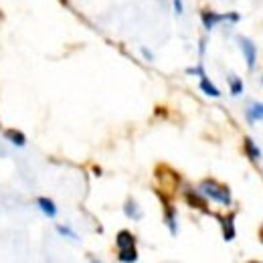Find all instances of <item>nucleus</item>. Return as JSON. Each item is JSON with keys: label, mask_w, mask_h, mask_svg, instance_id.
Returning <instances> with one entry per match:
<instances>
[{"label": "nucleus", "mask_w": 263, "mask_h": 263, "mask_svg": "<svg viewBox=\"0 0 263 263\" xmlns=\"http://www.w3.org/2000/svg\"><path fill=\"white\" fill-rule=\"evenodd\" d=\"M199 190H201L207 199H211V201H215V203H219V205L231 207V203H233V196H231L229 186H225V184H221V182H217V180H213V178L203 180V182L199 184Z\"/></svg>", "instance_id": "obj_1"}, {"label": "nucleus", "mask_w": 263, "mask_h": 263, "mask_svg": "<svg viewBox=\"0 0 263 263\" xmlns=\"http://www.w3.org/2000/svg\"><path fill=\"white\" fill-rule=\"evenodd\" d=\"M237 45H239V49H241V53H243V57H245L247 69L253 71L255 65H257V47H255V43H253L249 37L239 35V37H237Z\"/></svg>", "instance_id": "obj_2"}, {"label": "nucleus", "mask_w": 263, "mask_h": 263, "mask_svg": "<svg viewBox=\"0 0 263 263\" xmlns=\"http://www.w3.org/2000/svg\"><path fill=\"white\" fill-rule=\"evenodd\" d=\"M184 199H186V203L190 205V207H194V209H199V211H203V213H209V205H207V196L196 188H186L184 190Z\"/></svg>", "instance_id": "obj_3"}, {"label": "nucleus", "mask_w": 263, "mask_h": 263, "mask_svg": "<svg viewBox=\"0 0 263 263\" xmlns=\"http://www.w3.org/2000/svg\"><path fill=\"white\" fill-rule=\"evenodd\" d=\"M201 23H203L205 31L209 33V31L217 29V27L223 23V15L217 13V11H213V9H203V11H201Z\"/></svg>", "instance_id": "obj_4"}, {"label": "nucleus", "mask_w": 263, "mask_h": 263, "mask_svg": "<svg viewBox=\"0 0 263 263\" xmlns=\"http://www.w3.org/2000/svg\"><path fill=\"white\" fill-rule=\"evenodd\" d=\"M221 229H223V239L225 241H233L237 231H235V215H227V217H221Z\"/></svg>", "instance_id": "obj_5"}, {"label": "nucleus", "mask_w": 263, "mask_h": 263, "mask_svg": "<svg viewBox=\"0 0 263 263\" xmlns=\"http://www.w3.org/2000/svg\"><path fill=\"white\" fill-rule=\"evenodd\" d=\"M164 223H166V227H168V231H170L172 235H176V233H178L176 211H174V207H172V205H168V203H164Z\"/></svg>", "instance_id": "obj_6"}, {"label": "nucleus", "mask_w": 263, "mask_h": 263, "mask_svg": "<svg viewBox=\"0 0 263 263\" xmlns=\"http://www.w3.org/2000/svg\"><path fill=\"white\" fill-rule=\"evenodd\" d=\"M37 207H39V211H41L45 217H49V219H55V217H57V205H55L51 199L39 196V199H37Z\"/></svg>", "instance_id": "obj_7"}, {"label": "nucleus", "mask_w": 263, "mask_h": 263, "mask_svg": "<svg viewBox=\"0 0 263 263\" xmlns=\"http://www.w3.org/2000/svg\"><path fill=\"white\" fill-rule=\"evenodd\" d=\"M245 115H247V121H249V123H255V121L263 119V103H261V101L249 103L247 109H245Z\"/></svg>", "instance_id": "obj_8"}, {"label": "nucleus", "mask_w": 263, "mask_h": 263, "mask_svg": "<svg viewBox=\"0 0 263 263\" xmlns=\"http://www.w3.org/2000/svg\"><path fill=\"white\" fill-rule=\"evenodd\" d=\"M5 140H9L17 148H23L27 144V136L23 134L21 129H5Z\"/></svg>", "instance_id": "obj_9"}, {"label": "nucleus", "mask_w": 263, "mask_h": 263, "mask_svg": "<svg viewBox=\"0 0 263 263\" xmlns=\"http://www.w3.org/2000/svg\"><path fill=\"white\" fill-rule=\"evenodd\" d=\"M199 87H201V91L205 93V95H209V97H221V89L207 77V75H203L201 77V81H199Z\"/></svg>", "instance_id": "obj_10"}, {"label": "nucleus", "mask_w": 263, "mask_h": 263, "mask_svg": "<svg viewBox=\"0 0 263 263\" xmlns=\"http://www.w3.org/2000/svg\"><path fill=\"white\" fill-rule=\"evenodd\" d=\"M123 213H125V217L132 219V221H140V219H142V211H140V207H138V203H136L134 199H127V201L123 203Z\"/></svg>", "instance_id": "obj_11"}, {"label": "nucleus", "mask_w": 263, "mask_h": 263, "mask_svg": "<svg viewBox=\"0 0 263 263\" xmlns=\"http://www.w3.org/2000/svg\"><path fill=\"white\" fill-rule=\"evenodd\" d=\"M243 150H245V154H247V158H249L251 162L261 160V150H259V146H257L251 138H245V140H243Z\"/></svg>", "instance_id": "obj_12"}, {"label": "nucleus", "mask_w": 263, "mask_h": 263, "mask_svg": "<svg viewBox=\"0 0 263 263\" xmlns=\"http://www.w3.org/2000/svg\"><path fill=\"white\" fill-rule=\"evenodd\" d=\"M115 243H117V247L119 249H129V247H136V237L132 235L129 231H119L117 233V237H115Z\"/></svg>", "instance_id": "obj_13"}, {"label": "nucleus", "mask_w": 263, "mask_h": 263, "mask_svg": "<svg viewBox=\"0 0 263 263\" xmlns=\"http://www.w3.org/2000/svg\"><path fill=\"white\" fill-rule=\"evenodd\" d=\"M117 259L121 263H136L138 261V249L136 247H129V249H119Z\"/></svg>", "instance_id": "obj_14"}, {"label": "nucleus", "mask_w": 263, "mask_h": 263, "mask_svg": "<svg viewBox=\"0 0 263 263\" xmlns=\"http://www.w3.org/2000/svg\"><path fill=\"white\" fill-rule=\"evenodd\" d=\"M227 83H229V91H231L233 97H237V95L243 93V79H241V77L229 75V77H227Z\"/></svg>", "instance_id": "obj_15"}, {"label": "nucleus", "mask_w": 263, "mask_h": 263, "mask_svg": "<svg viewBox=\"0 0 263 263\" xmlns=\"http://www.w3.org/2000/svg\"><path fill=\"white\" fill-rule=\"evenodd\" d=\"M55 229H57L59 235H63V237H67V239H73V241H79V235H77L71 227H67V225H57Z\"/></svg>", "instance_id": "obj_16"}, {"label": "nucleus", "mask_w": 263, "mask_h": 263, "mask_svg": "<svg viewBox=\"0 0 263 263\" xmlns=\"http://www.w3.org/2000/svg\"><path fill=\"white\" fill-rule=\"evenodd\" d=\"M239 21H241V15H239V13H235V11H231V13H223V23H227L229 27L239 25Z\"/></svg>", "instance_id": "obj_17"}, {"label": "nucleus", "mask_w": 263, "mask_h": 263, "mask_svg": "<svg viewBox=\"0 0 263 263\" xmlns=\"http://www.w3.org/2000/svg\"><path fill=\"white\" fill-rule=\"evenodd\" d=\"M186 73H188V75H199V77L207 75V73H205V65H203V63H199L196 67H188V69H186Z\"/></svg>", "instance_id": "obj_18"}, {"label": "nucleus", "mask_w": 263, "mask_h": 263, "mask_svg": "<svg viewBox=\"0 0 263 263\" xmlns=\"http://www.w3.org/2000/svg\"><path fill=\"white\" fill-rule=\"evenodd\" d=\"M172 9H174V15H176V17H182V15H184V3H182V0H172Z\"/></svg>", "instance_id": "obj_19"}, {"label": "nucleus", "mask_w": 263, "mask_h": 263, "mask_svg": "<svg viewBox=\"0 0 263 263\" xmlns=\"http://www.w3.org/2000/svg\"><path fill=\"white\" fill-rule=\"evenodd\" d=\"M140 51H142V55H144V59H146V61H154V53H152L148 47H142Z\"/></svg>", "instance_id": "obj_20"}, {"label": "nucleus", "mask_w": 263, "mask_h": 263, "mask_svg": "<svg viewBox=\"0 0 263 263\" xmlns=\"http://www.w3.org/2000/svg\"><path fill=\"white\" fill-rule=\"evenodd\" d=\"M205 49H207V39L203 37L201 43H199V55H201V59H203V55H205Z\"/></svg>", "instance_id": "obj_21"}, {"label": "nucleus", "mask_w": 263, "mask_h": 263, "mask_svg": "<svg viewBox=\"0 0 263 263\" xmlns=\"http://www.w3.org/2000/svg\"><path fill=\"white\" fill-rule=\"evenodd\" d=\"M91 263H101V261L99 259H91Z\"/></svg>", "instance_id": "obj_22"}, {"label": "nucleus", "mask_w": 263, "mask_h": 263, "mask_svg": "<svg viewBox=\"0 0 263 263\" xmlns=\"http://www.w3.org/2000/svg\"><path fill=\"white\" fill-rule=\"evenodd\" d=\"M261 83H263V79H261Z\"/></svg>", "instance_id": "obj_23"}]
</instances>
